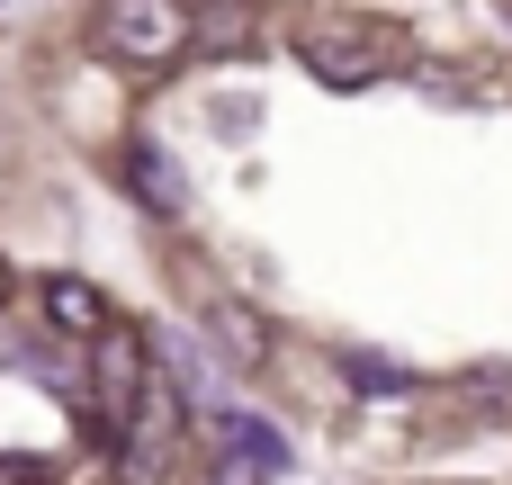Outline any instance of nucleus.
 Returning <instances> with one entry per match:
<instances>
[{"label":"nucleus","instance_id":"1","mask_svg":"<svg viewBox=\"0 0 512 485\" xmlns=\"http://www.w3.org/2000/svg\"><path fill=\"white\" fill-rule=\"evenodd\" d=\"M108 45H117L126 63H171V54L189 45V9H180V0H117V9H108Z\"/></svg>","mask_w":512,"mask_h":485},{"label":"nucleus","instance_id":"2","mask_svg":"<svg viewBox=\"0 0 512 485\" xmlns=\"http://www.w3.org/2000/svg\"><path fill=\"white\" fill-rule=\"evenodd\" d=\"M144 351L126 342V333H99V405H108V423H117V441H126V423H135V405H144Z\"/></svg>","mask_w":512,"mask_h":485},{"label":"nucleus","instance_id":"3","mask_svg":"<svg viewBox=\"0 0 512 485\" xmlns=\"http://www.w3.org/2000/svg\"><path fill=\"white\" fill-rule=\"evenodd\" d=\"M117 171H126V189H135V198H144L153 216H171V207H189V180H180V162H171L162 144H144V135H135V144L117 153Z\"/></svg>","mask_w":512,"mask_h":485},{"label":"nucleus","instance_id":"4","mask_svg":"<svg viewBox=\"0 0 512 485\" xmlns=\"http://www.w3.org/2000/svg\"><path fill=\"white\" fill-rule=\"evenodd\" d=\"M45 315L63 333H117V315H108V297L90 279H45Z\"/></svg>","mask_w":512,"mask_h":485},{"label":"nucleus","instance_id":"5","mask_svg":"<svg viewBox=\"0 0 512 485\" xmlns=\"http://www.w3.org/2000/svg\"><path fill=\"white\" fill-rule=\"evenodd\" d=\"M189 45H252V9H234V0L189 9Z\"/></svg>","mask_w":512,"mask_h":485},{"label":"nucleus","instance_id":"6","mask_svg":"<svg viewBox=\"0 0 512 485\" xmlns=\"http://www.w3.org/2000/svg\"><path fill=\"white\" fill-rule=\"evenodd\" d=\"M207 324H216V333H225V351H234V360H252V351H261V324H252V315H243V306H216V315H207Z\"/></svg>","mask_w":512,"mask_h":485},{"label":"nucleus","instance_id":"7","mask_svg":"<svg viewBox=\"0 0 512 485\" xmlns=\"http://www.w3.org/2000/svg\"><path fill=\"white\" fill-rule=\"evenodd\" d=\"M306 63H315V72H324V81H342V90H360V81H369V72H378V63H360V54H333V45H315V54H306Z\"/></svg>","mask_w":512,"mask_h":485},{"label":"nucleus","instance_id":"8","mask_svg":"<svg viewBox=\"0 0 512 485\" xmlns=\"http://www.w3.org/2000/svg\"><path fill=\"white\" fill-rule=\"evenodd\" d=\"M342 369H351V387H378V396H396V387H405V369H396V360H369V351H351Z\"/></svg>","mask_w":512,"mask_h":485},{"label":"nucleus","instance_id":"9","mask_svg":"<svg viewBox=\"0 0 512 485\" xmlns=\"http://www.w3.org/2000/svg\"><path fill=\"white\" fill-rule=\"evenodd\" d=\"M0 297H9V261H0Z\"/></svg>","mask_w":512,"mask_h":485}]
</instances>
